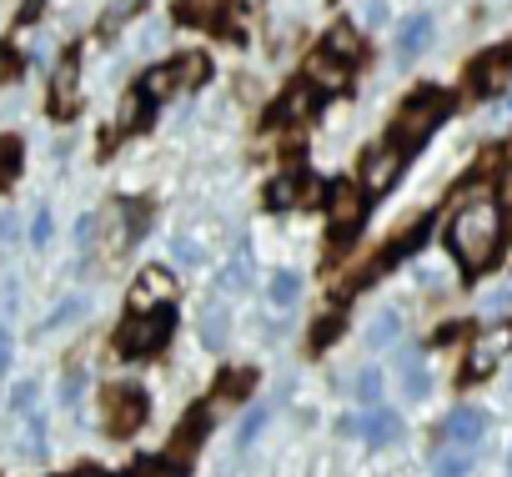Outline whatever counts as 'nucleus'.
<instances>
[{
  "instance_id": "1",
  "label": "nucleus",
  "mask_w": 512,
  "mask_h": 477,
  "mask_svg": "<svg viewBox=\"0 0 512 477\" xmlns=\"http://www.w3.org/2000/svg\"><path fill=\"white\" fill-rule=\"evenodd\" d=\"M447 242H452V257L467 267V272H482L492 267L497 247H502V211L487 191H477L472 201H462V211L452 216L447 226Z\"/></svg>"
},
{
  "instance_id": "2",
  "label": "nucleus",
  "mask_w": 512,
  "mask_h": 477,
  "mask_svg": "<svg viewBox=\"0 0 512 477\" xmlns=\"http://www.w3.org/2000/svg\"><path fill=\"white\" fill-rule=\"evenodd\" d=\"M447 111H452V96H442V91H417V96L402 106L397 126H392V146H397L402 156H407V151H417Z\"/></svg>"
},
{
  "instance_id": "3",
  "label": "nucleus",
  "mask_w": 512,
  "mask_h": 477,
  "mask_svg": "<svg viewBox=\"0 0 512 477\" xmlns=\"http://www.w3.org/2000/svg\"><path fill=\"white\" fill-rule=\"evenodd\" d=\"M171 327H176L171 307H161V312H136V317L121 327L116 347H121L126 357H151V352H161V347L171 342Z\"/></svg>"
},
{
  "instance_id": "4",
  "label": "nucleus",
  "mask_w": 512,
  "mask_h": 477,
  "mask_svg": "<svg viewBox=\"0 0 512 477\" xmlns=\"http://www.w3.org/2000/svg\"><path fill=\"white\" fill-rule=\"evenodd\" d=\"M196 81H206V56H176V61L141 76V96L156 106V101H166V96H176V91H186Z\"/></svg>"
},
{
  "instance_id": "5",
  "label": "nucleus",
  "mask_w": 512,
  "mask_h": 477,
  "mask_svg": "<svg viewBox=\"0 0 512 477\" xmlns=\"http://www.w3.org/2000/svg\"><path fill=\"white\" fill-rule=\"evenodd\" d=\"M146 422V392L141 387H106V432L131 437Z\"/></svg>"
},
{
  "instance_id": "6",
  "label": "nucleus",
  "mask_w": 512,
  "mask_h": 477,
  "mask_svg": "<svg viewBox=\"0 0 512 477\" xmlns=\"http://www.w3.org/2000/svg\"><path fill=\"white\" fill-rule=\"evenodd\" d=\"M512 352V327H487L472 337V352H467V377H487L492 367H502V357Z\"/></svg>"
},
{
  "instance_id": "7",
  "label": "nucleus",
  "mask_w": 512,
  "mask_h": 477,
  "mask_svg": "<svg viewBox=\"0 0 512 477\" xmlns=\"http://www.w3.org/2000/svg\"><path fill=\"white\" fill-rule=\"evenodd\" d=\"M171 297H176L171 272L166 267H146L136 277V287H131V312H161V307H171Z\"/></svg>"
},
{
  "instance_id": "8",
  "label": "nucleus",
  "mask_w": 512,
  "mask_h": 477,
  "mask_svg": "<svg viewBox=\"0 0 512 477\" xmlns=\"http://www.w3.org/2000/svg\"><path fill=\"white\" fill-rule=\"evenodd\" d=\"M352 432H357V437H367L372 447H387V442H397L402 422H397V412H392V407H367V412H357V417H352Z\"/></svg>"
},
{
  "instance_id": "9",
  "label": "nucleus",
  "mask_w": 512,
  "mask_h": 477,
  "mask_svg": "<svg viewBox=\"0 0 512 477\" xmlns=\"http://www.w3.org/2000/svg\"><path fill=\"white\" fill-rule=\"evenodd\" d=\"M397 171H402V151H397V146H377V151H367V161H362V186H367V191H387V186L397 181Z\"/></svg>"
},
{
  "instance_id": "10",
  "label": "nucleus",
  "mask_w": 512,
  "mask_h": 477,
  "mask_svg": "<svg viewBox=\"0 0 512 477\" xmlns=\"http://www.w3.org/2000/svg\"><path fill=\"white\" fill-rule=\"evenodd\" d=\"M327 216H332V231L357 226V216H362V196L352 191V181H337V186L327 191Z\"/></svg>"
},
{
  "instance_id": "11",
  "label": "nucleus",
  "mask_w": 512,
  "mask_h": 477,
  "mask_svg": "<svg viewBox=\"0 0 512 477\" xmlns=\"http://www.w3.org/2000/svg\"><path fill=\"white\" fill-rule=\"evenodd\" d=\"M507 76H512V51H497V56H487V61L472 71V91H477V96H497V91L507 86Z\"/></svg>"
},
{
  "instance_id": "12",
  "label": "nucleus",
  "mask_w": 512,
  "mask_h": 477,
  "mask_svg": "<svg viewBox=\"0 0 512 477\" xmlns=\"http://www.w3.org/2000/svg\"><path fill=\"white\" fill-rule=\"evenodd\" d=\"M482 432H487V417H482L477 407H457V412L447 417V427H442V437H447V442H462V447H477Z\"/></svg>"
},
{
  "instance_id": "13",
  "label": "nucleus",
  "mask_w": 512,
  "mask_h": 477,
  "mask_svg": "<svg viewBox=\"0 0 512 477\" xmlns=\"http://www.w3.org/2000/svg\"><path fill=\"white\" fill-rule=\"evenodd\" d=\"M206 427H211V407H201L196 417H186V422L176 427V437H171V457H176V462H186V457H196V447H201V437H206Z\"/></svg>"
},
{
  "instance_id": "14",
  "label": "nucleus",
  "mask_w": 512,
  "mask_h": 477,
  "mask_svg": "<svg viewBox=\"0 0 512 477\" xmlns=\"http://www.w3.org/2000/svg\"><path fill=\"white\" fill-rule=\"evenodd\" d=\"M427 41H432V16H412V21L402 26V36H397V61L412 66V61L427 51Z\"/></svg>"
},
{
  "instance_id": "15",
  "label": "nucleus",
  "mask_w": 512,
  "mask_h": 477,
  "mask_svg": "<svg viewBox=\"0 0 512 477\" xmlns=\"http://www.w3.org/2000/svg\"><path fill=\"white\" fill-rule=\"evenodd\" d=\"M71 106H76V56L61 61L56 76H51V111L56 116H71Z\"/></svg>"
},
{
  "instance_id": "16",
  "label": "nucleus",
  "mask_w": 512,
  "mask_h": 477,
  "mask_svg": "<svg viewBox=\"0 0 512 477\" xmlns=\"http://www.w3.org/2000/svg\"><path fill=\"white\" fill-rule=\"evenodd\" d=\"M467 467H472V447H462V442H447V447L432 452V472L437 477H462Z\"/></svg>"
},
{
  "instance_id": "17",
  "label": "nucleus",
  "mask_w": 512,
  "mask_h": 477,
  "mask_svg": "<svg viewBox=\"0 0 512 477\" xmlns=\"http://www.w3.org/2000/svg\"><path fill=\"white\" fill-rule=\"evenodd\" d=\"M322 56H332V61H357V31L352 26H332L327 31V41H322Z\"/></svg>"
},
{
  "instance_id": "18",
  "label": "nucleus",
  "mask_w": 512,
  "mask_h": 477,
  "mask_svg": "<svg viewBox=\"0 0 512 477\" xmlns=\"http://www.w3.org/2000/svg\"><path fill=\"white\" fill-rule=\"evenodd\" d=\"M307 76H312L322 91H342V86H347V71H342V61H332V56H317V61L307 66Z\"/></svg>"
},
{
  "instance_id": "19",
  "label": "nucleus",
  "mask_w": 512,
  "mask_h": 477,
  "mask_svg": "<svg viewBox=\"0 0 512 477\" xmlns=\"http://www.w3.org/2000/svg\"><path fill=\"white\" fill-rule=\"evenodd\" d=\"M246 392H251V372H246V367H241V372H226V377L216 382V402H211V407H226V402H241Z\"/></svg>"
},
{
  "instance_id": "20",
  "label": "nucleus",
  "mask_w": 512,
  "mask_h": 477,
  "mask_svg": "<svg viewBox=\"0 0 512 477\" xmlns=\"http://www.w3.org/2000/svg\"><path fill=\"white\" fill-rule=\"evenodd\" d=\"M397 372H402V387H407V397H427V372H422V357H417V352H407Z\"/></svg>"
},
{
  "instance_id": "21",
  "label": "nucleus",
  "mask_w": 512,
  "mask_h": 477,
  "mask_svg": "<svg viewBox=\"0 0 512 477\" xmlns=\"http://www.w3.org/2000/svg\"><path fill=\"white\" fill-rule=\"evenodd\" d=\"M221 6H231V0H181L176 6V16L181 21H196V26H206V21H216V11Z\"/></svg>"
},
{
  "instance_id": "22",
  "label": "nucleus",
  "mask_w": 512,
  "mask_h": 477,
  "mask_svg": "<svg viewBox=\"0 0 512 477\" xmlns=\"http://www.w3.org/2000/svg\"><path fill=\"white\" fill-rule=\"evenodd\" d=\"M297 297H302L297 272H277V277H272V302H277V307H297Z\"/></svg>"
},
{
  "instance_id": "23",
  "label": "nucleus",
  "mask_w": 512,
  "mask_h": 477,
  "mask_svg": "<svg viewBox=\"0 0 512 477\" xmlns=\"http://www.w3.org/2000/svg\"><path fill=\"white\" fill-rule=\"evenodd\" d=\"M16 171H21V141L0 136V181H16Z\"/></svg>"
},
{
  "instance_id": "24",
  "label": "nucleus",
  "mask_w": 512,
  "mask_h": 477,
  "mask_svg": "<svg viewBox=\"0 0 512 477\" xmlns=\"http://www.w3.org/2000/svg\"><path fill=\"white\" fill-rule=\"evenodd\" d=\"M297 201V176H277L272 186H267V206H277V211H287Z\"/></svg>"
},
{
  "instance_id": "25",
  "label": "nucleus",
  "mask_w": 512,
  "mask_h": 477,
  "mask_svg": "<svg viewBox=\"0 0 512 477\" xmlns=\"http://www.w3.org/2000/svg\"><path fill=\"white\" fill-rule=\"evenodd\" d=\"M397 332H402V322H397V312H382V317L372 322V332H367V342H372V347H387V342H397Z\"/></svg>"
},
{
  "instance_id": "26",
  "label": "nucleus",
  "mask_w": 512,
  "mask_h": 477,
  "mask_svg": "<svg viewBox=\"0 0 512 477\" xmlns=\"http://www.w3.org/2000/svg\"><path fill=\"white\" fill-rule=\"evenodd\" d=\"M136 11H141V0H116V6L106 11V21H101V31H106V36H111V31H121Z\"/></svg>"
},
{
  "instance_id": "27",
  "label": "nucleus",
  "mask_w": 512,
  "mask_h": 477,
  "mask_svg": "<svg viewBox=\"0 0 512 477\" xmlns=\"http://www.w3.org/2000/svg\"><path fill=\"white\" fill-rule=\"evenodd\" d=\"M146 111H151V101H146V96L136 91V96H131V101L121 106V131H136V126L146 121Z\"/></svg>"
},
{
  "instance_id": "28",
  "label": "nucleus",
  "mask_w": 512,
  "mask_h": 477,
  "mask_svg": "<svg viewBox=\"0 0 512 477\" xmlns=\"http://www.w3.org/2000/svg\"><path fill=\"white\" fill-rule=\"evenodd\" d=\"M246 277H251V257H246V252H236V267H226V287H231V292H241V287H246Z\"/></svg>"
},
{
  "instance_id": "29",
  "label": "nucleus",
  "mask_w": 512,
  "mask_h": 477,
  "mask_svg": "<svg viewBox=\"0 0 512 477\" xmlns=\"http://www.w3.org/2000/svg\"><path fill=\"white\" fill-rule=\"evenodd\" d=\"M221 337H226V312L211 307V312H206V347H221Z\"/></svg>"
},
{
  "instance_id": "30",
  "label": "nucleus",
  "mask_w": 512,
  "mask_h": 477,
  "mask_svg": "<svg viewBox=\"0 0 512 477\" xmlns=\"http://www.w3.org/2000/svg\"><path fill=\"white\" fill-rule=\"evenodd\" d=\"M377 387H382V372H377V367H367V372L357 377V397L372 407V402H377Z\"/></svg>"
},
{
  "instance_id": "31",
  "label": "nucleus",
  "mask_w": 512,
  "mask_h": 477,
  "mask_svg": "<svg viewBox=\"0 0 512 477\" xmlns=\"http://www.w3.org/2000/svg\"><path fill=\"white\" fill-rule=\"evenodd\" d=\"M262 422H267V407H256V412L241 422V437H236V442H241V447H251V442H256V432H262Z\"/></svg>"
},
{
  "instance_id": "32",
  "label": "nucleus",
  "mask_w": 512,
  "mask_h": 477,
  "mask_svg": "<svg viewBox=\"0 0 512 477\" xmlns=\"http://www.w3.org/2000/svg\"><path fill=\"white\" fill-rule=\"evenodd\" d=\"M146 226V201H126V236H141Z\"/></svg>"
},
{
  "instance_id": "33",
  "label": "nucleus",
  "mask_w": 512,
  "mask_h": 477,
  "mask_svg": "<svg viewBox=\"0 0 512 477\" xmlns=\"http://www.w3.org/2000/svg\"><path fill=\"white\" fill-rule=\"evenodd\" d=\"M31 242H36V247H46V242H51V211H46V206H41V211H36V221H31Z\"/></svg>"
},
{
  "instance_id": "34",
  "label": "nucleus",
  "mask_w": 512,
  "mask_h": 477,
  "mask_svg": "<svg viewBox=\"0 0 512 477\" xmlns=\"http://www.w3.org/2000/svg\"><path fill=\"white\" fill-rule=\"evenodd\" d=\"M131 477H176V462H141Z\"/></svg>"
},
{
  "instance_id": "35",
  "label": "nucleus",
  "mask_w": 512,
  "mask_h": 477,
  "mask_svg": "<svg viewBox=\"0 0 512 477\" xmlns=\"http://www.w3.org/2000/svg\"><path fill=\"white\" fill-rule=\"evenodd\" d=\"M337 332H342V317H327V322L317 327V337H312V347H327V342H332Z\"/></svg>"
},
{
  "instance_id": "36",
  "label": "nucleus",
  "mask_w": 512,
  "mask_h": 477,
  "mask_svg": "<svg viewBox=\"0 0 512 477\" xmlns=\"http://www.w3.org/2000/svg\"><path fill=\"white\" fill-rule=\"evenodd\" d=\"M6 372H11V332L0 327V377H6Z\"/></svg>"
},
{
  "instance_id": "37",
  "label": "nucleus",
  "mask_w": 512,
  "mask_h": 477,
  "mask_svg": "<svg viewBox=\"0 0 512 477\" xmlns=\"http://www.w3.org/2000/svg\"><path fill=\"white\" fill-rule=\"evenodd\" d=\"M81 387H86V377H81V372H71V377H66V402H76V397H81Z\"/></svg>"
},
{
  "instance_id": "38",
  "label": "nucleus",
  "mask_w": 512,
  "mask_h": 477,
  "mask_svg": "<svg viewBox=\"0 0 512 477\" xmlns=\"http://www.w3.org/2000/svg\"><path fill=\"white\" fill-rule=\"evenodd\" d=\"M487 307H492V312H502V307H512V292H492V297H487Z\"/></svg>"
},
{
  "instance_id": "39",
  "label": "nucleus",
  "mask_w": 512,
  "mask_h": 477,
  "mask_svg": "<svg viewBox=\"0 0 512 477\" xmlns=\"http://www.w3.org/2000/svg\"><path fill=\"white\" fill-rule=\"evenodd\" d=\"M41 6H46V0H26V6H21V21H36V16H41Z\"/></svg>"
},
{
  "instance_id": "40",
  "label": "nucleus",
  "mask_w": 512,
  "mask_h": 477,
  "mask_svg": "<svg viewBox=\"0 0 512 477\" xmlns=\"http://www.w3.org/2000/svg\"><path fill=\"white\" fill-rule=\"evenodd\" d=\"M81 477H101V472H81Z\"/></svg>"
}]
</instances>
